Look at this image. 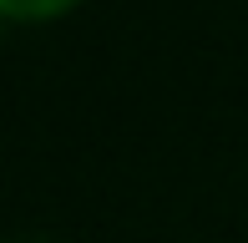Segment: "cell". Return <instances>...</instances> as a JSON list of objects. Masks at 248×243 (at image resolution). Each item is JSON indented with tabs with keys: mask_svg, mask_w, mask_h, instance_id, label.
<instances>
[{
	"mask_svg": "<svg viewBox=\"0 0 248 243\" xmlns=\"http://www.w3.org/2000/svg\"><path fill=\"white\" fill-rule=\"evenodd\" d=\"M76 0H0V15H16V20H51L61 10H71Z\"/></svg>",
	"mask_w": 248,
	"mask_h": 243,
	"instance_id": "1",
	"label": "cell"
}]
</instances>
